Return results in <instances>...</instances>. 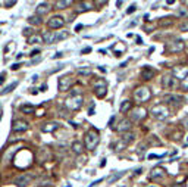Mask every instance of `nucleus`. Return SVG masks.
I'll return each mask as SVG.
<instances>
[{
	"instance_id": "nucleus-9",
	"label": "nucleus",
	"mask_w": 188,
	"mask_h": 187,
	"mask_svg": "<svg viewBox=\"0 0 188 187\" xmlns=\"http://www.w3.org/2000/svg\"><path fill=\"white\" fill-rule=\"evenodd\" d=\"M184 47H185V43H184L182 40H173V41H171V43L166 46V49L171 52V53H175V52H182V50H184Z\"/></svg>"
},
{
	"instance_id": "nucleus-24",
	"label": "nucleus",
	"mask_w": 188,
	"mask_h": 187,
	"mask_svg": "<svg viewBox=\"0 0 188 187\" xmlns=\"http://www.w3.org/2000/svg\"><path fill=\"white\" fill-rule=\"evenodd\" d=\"M131 102L129 100H123V102L120 103V108H119V111H120V114H126V112H129V109H131Z\"/></svg>"
},
{
	"instance_id": "nucleus-18",
	"label": "nucleus",
	"mask_w": 188,
	"mask_h": 187,
	"mask_svg": "<svg viewBox=\"0 0 188 187\" xmlns=\"http://www.w3.org/2000/svg\"><path fill=\"white\" fill-rule=\"evenodd\" d=\"M49 10H50V4H49V3H41V4H38V7L35 9L37 15H46Z\"/></svg>"
},
{
	"instance_id": "nucleus-48",
	"label": "nucleus",
	"mask_w": 188,
	"mask_h": 187,
	"mask_svg": "<svg viewBox=\"0 0 188 187\" xmlns=\"http://www.w3.org/2000/svg\"><path fill=\"white\" fill-rule=\"evenodd\" d=\"M62 56H63L62 53H56V55L53 56V59H57V58H62Z\"/></svg>"
},
{
	"instance_id": "nucleus-38",
	"label": "nucleus",
	"mask_w": 188,
	"mask_h": 187,
	"mask_svg": "<svg viewBox=\"0 0 188 187\" xmlns=\"http://www.w3.org/2000/svg\"><path fill=\"white\" fill-rule=\"evenodd\" d=\"M90 52H91V47H85V49L81 50V53H82V55H87V53H90Z\"/></svg>"
},
{
	"instance_id": "nucleus-46",
	"label": "nucleus",
	"mask_w": 188,
	"mask_h": 187,
	"mask_svg": "<svg viewBox=\"0 0 188 187\" xmlns=\"http://www.w3.org/2000/svg\"><path fill=\"white\" fill-rule=\"evenodd\" d=\"M80 30H82V24H78V25L75 27V31H80Z\"/></svg>"
},
{
	"instance_id": "nucleus-8",
	"label": "nucleus",
	"mask_w": 188,
	"mask_h": 187,
	"mask_svg": "<svg viewBox=\"0 0 188 187\" xmlns=\"http://www.w3.org/2000/svg\"><path fill=\"white\" fill-rule=\"evenodd\" d=\"M71 84H72V77H71V75H63V77H60L59 81H57V88H59L60 91H68Z\"/></svg>"
},
{
	"instance_id": "nucleus-10",
	"label": "nucleus",
	"mask_w": 188,
	"mask_h": 187,
	"mask_svg": "<svg viewBox=\"0 0 188 187\" xmlns=\"http://www.w3.org/2000/svg\"><path fill=\"white\" fill-rule=\"evenodd\" d=\"M27 130H28V122L27 121H22V119L13 121V124H12V131L13 133H24Z\"/></svg>"
},
{
	"instance_id": "nucleus-47",
	"label": "nucleus",
	"mask_w": 188,
	"mask_h": 187,
	"mask_svg": "<svg viewBox=\"0 0 188 187\" xmlns=\"http://www.w3.org/2000/svg\"><path fill=\"white\" fill-rule=\"evenodd\" d=\"M3 83H4V74H1V75H0V85L3 84Z\"/></svg>"
},
{
	"instance_id": "nucleus-50",
	"label": "nucleus",
	"mask_w": 188,
	"mask_h": 187,
	"mask_svg": "<svg viewBox=\"0 0 188 187\" xmlns=\"http://www.w3.org/2000/svg\"><path fill=\"white\" fill-rule=\"evenodd\" d=\"M137 44H143V40L140 37H137Z\"/></svg>"
},
{
	"instance_id": "nucleus-35",
	"label": "nucleus",
	"mask_w": 188,
	"mask_h": 187,
	"mask_svg": "<svg viewBox=\"0 0 188 187\" xmlns=\"http://www.w3.org/2000/svg\"><path fill=\"white\" fill-rule=\"evenodd\" d=\"M102 181H103V178H99V180H96V181H93V183H91V184H90V186H88V187L97 186V184H100V183H102Z\"/></svg>"
},
{
	"instance_id": "nucleus-32",
	"label": "nucleus",
	"mask_w": 188,
	"mask_h": 187,
	"mask_svg": "<svg viewBox=\"0 0 188 187\" xmlns=\"http://www.w3.org/2000/svg\"><path fill=\"white\" fill-rule=\"evenodd\" d=\"M22 35H28V38H30V35H34V30L31 27H27L22 30Z\"/></svg>"
},
{
	"instance_id": "nucleus-43",
	"label": "nucleus",
	"mask_w": 188,
	"mask_h": 187,
	"mask_svg": "<svg viewBox=\"0 0 188 187\" xmlns=\"http://www.w3.org/2000/svg\"><path fill=\"white\" fill-rule=\"evenodd\" d=\"M16 1H4V6H13Z\"/></svg>"
},
{
	"instance_id": "nucleus-42",
	"label": "nucleus",
	"mask_w": 188,
	"mask_h": 187,
	"mask_svg": "<svg viewBox=\"0 0 188 187\" xmlns=\"http://www.w3.org/2000/svg\"><path fill=\"white\" fill-rule=\"evenodd\" d=\"M40 61H41V58H34V59L31 61V64H38Z\"/></svg>"
},
{
	"instance_id": "nucleus-31",
	"label": "nucleus",
	"mask_w": 188,
	"mask_h": 187,
	"mask_svg": "<svg viewBox=\"0 0 188 187\" xmlns=\"http://www.w3.org/2000/svg\"><path fill=\"white\" fill-rule=\"evenodd\" d=\"M28 22H30V24H35V25H40L43 21H41V18L37 15V16H30L28 18Z\"/></svg>"
},
{
	"instance_id": "nucleus-7",
	"label": "nucleus",
	"mask_w": 188,
	"mask_h": 187,
	"mask_svg": "<svg viewBox=\"0 0 188 187\" xmlns=\"http://www.w3.org/2000/svg\"><path fill=\"white\" fill-rule=\"evenodd\" d=\"M33 175L31 174H28V172H24V174H21V175H18L16 178H15V184L19 187L22 186H28L31 181H33Z\"/></svg>"
},
{
	"instance_id": "nucleus-39",
	"label": "nucleus",
	"mask_w": 188,
	"mask_h": 187,
	"mask_svg": "<svg viewBox=\"0 0 188 187\" xmlns=\"http://www.w3.org/2000/svg\"><path fill=\"white\" fill-rule=\"evenodd\" d=\"M38 53H40V49H35V50H33L31 53H30V56H33V58H34L35 55H38Z\"/></svg>"
},
{
	"instance_id": "nucleus-21",
	"label": "nucleus",
	"mask_w": 188,
	"mask_h": 187,
	"mask_svg": "<svg viewBox=\"0 0 188 187\" xmlns=\"http://www.w3.org/2000/svg\"><path fill=\"white\" fill-rule=\"evenodd\" d=\"M19 109L22 114H27V115H31L35 112V106H33V105H22Z\"/></svg>"
},
{
	"instance_id": "nucleus-2",
	"label": "nucleus",
	"mask_w": 188,
	"mask_h": 187,
	"mask_svg": "<svg viewBox=\"0 0 188 187\" xmlns=\"http://www.w3.org/2000/svg\"><path fill=\"white\" fill-rule=\"evenodd\" d=\"M150 114H152V117L156 119H159V121H163V119H166L169 117V111H168V108H165L163 105H156L152 108V111H150Z\"/></svg>"
},
{
	"instance_id": "nucleus-56",
	"label": "nucleus",
	"mask_w": 188,
	"mask_h": 187,
	"mask_svg": "<svg viewBox=\"0 0 188 187\" xmlns=\"http://www.w3.org/2000/svg\"><path fill=\"white\" fill-rule=\"evenodd\" d=\"M187 141H188V138H187Z\"/></svg>"
},
{
	"instance_id": "nucleus-51",
	"label": "nucleus",
	"mask_w": 188,
	"mask_h": 187,
	"mask_svg": "<svg viewBox=\"0 0 188 187\" xmlns=\"http://www.w3.org/2000/svg\"><path fill=\"white\" fill-rule=\"evenodd\" d=\"M16 59H18V61H19V59H22V53H18V55H16Z\"/></svg>"
},
{
	"instance_id": "nucleus-57",
	"label": "nucleus",
	"mask_w": 188,
	"mask_h": 187,
	"mask_svg": "<svg viewBox=\"0 0 188 187\" xmlns=\"http://www.w3.org/2000/svg\"><path fill=\"white\" fill-rule=\"evenodd\" d=\"M150 187H153V186H150Z\"/></svg>"
},
{
	"instance_id": "nucleus-29",
	"label": "nucleus",
	"mask_w": 188,
	"mask_h": 187,
	"mask_svg": "<svg viewBox=\"0 0 188 187\" xmlns=\"http://www.w3.org/2000/svg\"><path fill=\"white\" fill-rule=\"evenodd\" d=\"M68 33L66 31H59V33H56V41H60V40H65V38H68Z\"/></svg>"
},
{
	"instance_id": "nucleus-30",
	"label": "nucleus",
	"mask_w": 188,
	"mask_h": 187,
	"mask_svg": "<svg viewBox=\"0 0 188 187\" xmlns=\"http://www.w3.org/2000/svg\"><path fill=\"white\" fill-rule=\"evenodd\" d=\"M80 6H81V10H90V9H93V3L91 1H84V3H80Z\"/></svg>"
},
{
	"instance_id": "nucleus-54",
	"label": "nucleus",
	"mask_w": 188,
	"mask_h": 187,
	"mask_svg": "<svg viewBox=\"0 0 188 187\" xmlns=\"http://www.w3.org/2000/svg\"><path fill=\"white\" fill-rule=\"evenodd\" d=\"M172 187H184L182 184H175V186H172Z\"/></svg>"
},
{
	"instance_id": "nucleus-20",
	"label": "nucleus",
	"mask_w": 188,
	"mask_h": 187,
	"mask_svg": "<svg viewBox=\"0 0 188 187\" xmlns=\"http://www.w3.org/2000/svg\"><path fill=\"white\" fill-rule=\"evenodd\" d=\"M120 140H122V141L128 146L129 143H132V141L135 140V134H134V133H129V131H128V133H123V136H122Z\"/></svg>"
},
{
	"instance_id": "nucleus-16",
	"label": "nucleus",
	"mask_w": 188,
	"mask_h": 187,
	"mask_svg": "<svg viewBox=\"0 0 188 187\" xmlns=\"http://www.w3.org/2000/svg\"><path fill=\"white\" fill-rule=\"evenodd\" d=\"M163 102H168V103H179V102H184V97L178 96V94H166L163 97Z\"/></svg>"
},
{
	"instance_id": "nucleus-14",
	"label": "nucleus",
	"mask_w": 188,
	"mask_h": 187,
	"mask_svg": "<svg viewBox=\"0 0 188 187\" xmlns=\"http://www.w3.org/2000/svg\"><path fill=\"white\" fill-rule=\"evenodd\" d=\"M146 109H143V108H135L131 114H129V117H131V119L132 121H141V119L146 117Z\"/></svg>"
},
{
	"instance_id": "nucleus-23",
	"label": "nucleus",
	"mask_w": 188,
	"mask_h": 187,
	"mask_svg": "<svg viewBox=\"0 0 188 187\" xmlns=\"http://www.w3.org/2000/svg\"><path fill=\"white\" fill-rule=\"evenodd\" d=\"M165 175V171L162 170V168H154L152 171V174H150V177L153 178V180H157V178H162Z\"/></svg>"
},
{
	"instance_id": "nucleus-4",
	"label": "nucleus",
	"mask_w": 188,
	"mask_h": 187,
	"mask_svg": "<svg viewBox=\"0 0 188 187\" xmlns=\"http://www.w3.org/2000/svg\"><path fill=\"white\" fill-rule=\"evenodd\" d=\"M94 93H96V96L99 99H103L106 96V93H107V84H106V81L103 78H97L94 81Z\"/></svg>"
},
{
	"instance_id": "nucleus-40",
	"label": "nucleus",
	"mask_w": 188,
	"mask_h": 187,
	"mask_svg": "<svg viewBox=\"0 0 188 187\" xmlns=\"http://www.w3.org/2000/svg\"><path fill=\"white\" fill-rule=\"evenodd\" d=\"M179 15H181V16H182V15H184V16H187L188 12L185 10V9H181V10H179Z\"/></svg>"
},
{
	"instance_id": "nucleus-44",
	"label": "nucleus",
	"mask_w": 188,
	"mask_h": 187,
	"mask_svg": "<svg viewBox=\"0 0 188 187\" xmlns=\"http://www.w3.org/2000/svg\"><path fill=\"white\" fill-rule=\"evenodd\" d=\"M94 112H96V111H94V108L91 106V108L88 109V115H94Z\"/></svg>"
},
{
	"instance_id": "nucleus-27",
	"label": "nucleus",
	"mask_w": 188,
	"mask_h": 187,
	"mask_svg": "<svg viewBox=\"0 0 188 187\" xmlns=\"http://www.w3.org/2000/svg\"><path fill=\"white\" fill-rule=\"evenodd\" d=\"M123 174H125V171H122V172H116V174H113V175H112V177H110V178H109L107 181H109V183L112 184V183L118 181V180H119V178L122 177V175H123Z\"/></svg>"
},
{
	"instance_id": "nucleus-33",
	"label": "nucleus",
	"mask_w": 188,
	"mask_h": 187,
	"mask_svg": "<svg viewBox=\"0 0 188 187\" xmlns=\"http://www.w3.org/2000/svg\"><path fill=\"white\" fill-rule=\"evenodd\" d=\"M135 10H137V6H135V4H131V6H129V7L126 9V13L129 15V13H134Z\"/></svg>"
},
{
	"instance_id": "nucleus-49",
	"label": "nucleus",
	"mask_w": 188,
	"mask_h": 187,
	"mask_svg": "<svg viewBox=\"0 0 188 187\" xmlns=\"http://www.w3.org/2000/svg\"><path fill=\"white\" fill-rule=\"evenodd\" d=\"M113 121H115V117H112V118H110V121H109V125H110V127H112V124H113Z\"/></svg>"
},
{
	"instance_id": "nucleus-53",
	"label": "nucleus",
	"mask_w": 188,
	"mask_h": 187,
	"mask_svg": "<svg viewBox=\"0 0 188 187\" xmlns=\"http://www.w3.org/2000/svg\"><path fill=\"white\" fill-rule=\"evenodd\" d=\"M37 80H38V75H34V77H33V81H34V83H35Z\"/></svg>"
},
{
	"instance_id": "nucleus-12",
	"label": "nucleus",
	"mask_w": 188,
	"mask_h": 187,
	"mask_svg": "<svg viewBox=\"0 0 188 187\" xmlns=\"http://www.w3.org/2000/svg\"><path fill=\"white\" fill-rule=\"evenodd\" d=\"M131 127H132V124H131L129 119H122V121H119V122L116 124L115 130L119 131V133H128V131L131 130Z\"/></svg>"
},
{
	"instance_id": "nucleus-17",
	"label": "nucleus",
	"mask_w": 188,
	"mask_h": 187,
	"mask_svg": "<svg viewBox=\"0 0 188 187\" xmlns=\"http://www.w3.org/2000/svg\"><path fill=\"white\" fill-rule=\"evenodd\" d=\"M59 128V124L57 122H47V124H43L41 125V130L44 131V133H53L54 130H57Z\"/></svg>"
},
{
	"instance_id": "nucleus-55",
	"label": "nucleus",
	"mask_w": 188,
	"mask_h": 187,
	"mask_svg": "<svg viewBox=\"0 0 188 187\" xmlns=\"http://www.w3.org/2000/svg\"><path fill=\"white\" fill-rule=\"evenodd\" d=\"M0 121H1V114H0Z\"/></svg>"
},
{
	"instance_id": "nucleus-15",
	"label": "nucleus",
	"mask_w": 188,
	"mask_h": 187,
	"mask_svg": "<svg viewBox=\"0 0 188 187\" xmlns=\"http://www.w3.org/2000/svg\"><path fill=\"white\" fill-rule=\"evenodd\" d=\"M41 37H43V41L47 44H53L56 41V33H53V31H46L41 34Z\"/></svg>"
},
{
	"instance_id": "nucleus-34",
	"label": "nucleus",
	"mask_w": 188,
	"mask_h": 187,
	"mask_svg": "<svg viewBox=\"0 0 188 187\" xmlns=\"http://www.w3.org/2000/svg\"><path fill=\"white\" fill-rule=\"evenodd\" d=\"M78 74H80V75H91V71H90V69H80Z\"/></svg>"
},
{
	"instance_id": "nucleus-11",
	"label": "nucleus",
	"mask_w": 188,
	"mask_h": 187,
	"mask_svg": "<svg viewBox=\"0 0 188 187\" xmlns=\"http://www.w3.org/2000/svg\"><path fill=\"white\" fill-rule=\"evenodd\" d=\"M162 85L166 88V90H172V88H175V85H176V78L171 75V74H168V75H165L163 78H162Z\"/></svg>"
},
{
	"instance_id": "nucleus-22",
	"label": "nucleus",
	"mask_w": 188,
	"mask_h": 187,
	"mask_svg": "<svg viewBox=\"0 0 188 187\" xmlns=\"http://www.w3.org/2000/svg\"><path fill=\"white\" fill-rule=\"evenodd\" d=\"M71 149H72V152H74V153L80 155V153H82L84 146H82V143H81V141H74V143H72V146H71Z\"/></svg>"
},
{
	"instance_id": "nucleus-45",
	"label": "nucleus",
	"mask_w": 188,
	"mask_h": 187,
	"mask_svg": "<svg viewBox=\"0 0 188 187\" xmlns=\"http://www.w3.org/2000/svg\"><path fill=\"white\" fill-rule=\"evenodd\" d=\"M46 90H47V84H43L40 87V91H46Z\"/></svg>"
},
{
	"instance_id": "nucleus-19",
	"label": "nucleus",
	"mask_w": 188,
	"mask_h": 187,
	"mask_svg": "<svg viewBox=\"0 0 188 187\" xmlns=\"http://www.w3.org/2000/svg\"><path fill=\"white\" fill-rule=\"evenodd\" d=\"M153 77H154V71L152 68L147 67V68H144L141 71V78H143V80H152Z\"/></svg>"
},
{
	"instance_id": "nucleus-26",
	"label": "nucleus",
	"mask_w": 188,
	"mask_h": 187,
	"mask_svg": "<svg viewBox=\"0 0 188 187\" xmlns=\"http://www.w3.org/2000/svg\"><path fill=\"white\" fill-rule=\"evenodd\" d=\"M72 1L69 0H63V1H56V9H66L68 6H71Z\"/></svg>"
},
{
	"instance_id": "nucleus-13",
	"label": "nucleus",
	"mask_w": 188,
	"mask_h": 187,
	"mask_svg": "<svg viewBox=\"0 0 188 187\" xmlns=\"http://www.w3.org/2000/svg\"><path fill=\"white\" fill-rule=\"evenodd\" d=\"M172 75L175 78H181V80H185L188 77V67H176L172 71Z\"/></svg>"
},
{
	"instance_id": "nucleus-3",
	"label": "nucleus",
	"mask_w": 188,
	"mask_h": 187,
	"mask_svg": "<svg viewBox=\"0 0 188 187\" xmlns=\"http://www.w3.org/2000/svg\"><path fill=\"white\" fill-rule=\"evenodd\" d=\"M82 103H84L82 96L80 94V96H71V97H68L65 105H66V108H68L69 111H78L82 106Z\"/></svg>"
},
{
	"instance_id": "nucleus-6",
	"label": "nucleus",
	"mask_w": 188,
	"mask_h": 187,
	"mask_svg": "<svg viewBox=\"0 0 188 187\" xmlns=\"http://www.w3.org/2000/svg\"><path fill=\"white\" fill-rule=\"evenodd\" d=\"M65 25V19L62 16H59V15H54V16H51L49 21H47V27L51 28V30H59V28H62Z\"/></svg>"
},
{
	"instance_id": "nucleus-1",
	"label": "nucleus",
	"mask_w": 188,
	"mask_h": 187,
	"mask_svg": "<svg viewBox=\"0 0 188 187\" xmlns=\"http://www.w3.org/2000/svg\"><path fill=\"white\" fill-rule=\"evenodd\" d=\"M100 143V136L96 130H90L84 137V146L88 150H94L97 147V144Z\"/></svg>"
},
{
	"instance_id": "nucleus-52",
	"label": "nucleus",
	"mask_w": 188,
	"mask_h": 187,
	"mask_svg": "<svg viewBox=\"0 0 188 187\" xmlns=\"http://www.w3.org/2000/svg\"><path fill=\"white\" fill-rule=\"evenodd\" d=\"M104 165H106V159H103V161H102V164H100V167H104Z\"/></svg>"
},
{
	"instance_id": "nucleus-25",
	"label": "nucleus",
	"mask_w": 188,
	"mask_h": 187,
	"mask_svg": "<svg viewBox=\"0 0 188 187\" xmlns=\"http://www.w3.org/2000/svg\"><path fill=\"white\" fill-rule=\"evenodd\" d=\"M28 43L30 44H38V43H44V41H43V37L40 34H34L28 38Z\"/></svg>"
},
{
	"instance_id": "nucleus-5",
	"label": "nucleus",
	"mask_w": 188,
	"mask_h": 187,
	"mask_svg": "<svg viewBox=\"0 0 188 187\" xmlns=\"http://www.w3.org/2000/svg\"><path fill=\"white\" fill-rule=\"evenodd\" d=\"M134 97H135L137 102H147L152 97V91L147 87H140L134 91Z\"/></svg>"
},
{
	"instance_id": "nucleus-36",
	"label": "nucleus",
	"mask_w": 188,
	"mask_h": 187,
	"mask_svg": "<svg viewBox=\"0 0 188 187\" xmlns=\"http://www.w3.org/2000/svg\"><path fill=\"white\" fill-rule=\"evenodd\" d=\"M181 31H188V22H184L181 25Z\"/></svg>"
},
{
	"instance_id": "nucleus-28",
	"label": "nucleus",
	"mask_w": 188,
	"mask_h": 187,
	"mask_svg": "<svg viewBox=\"0 0 188 187\" xmlns=\"http://www.w3.org/2000/svg\"><path fill=\"white\" fill-rule=\"evenodd\" d=\"M16 85H18V83H16V81H15L13 84L7 85V87H6L4 90H1V91H0V94H1V96H4V94H7V93H10V91H12V90H13V88H15Z\"/></svg>"
},
{
	"instance_id": "nucleus-37",
	"label": "nucleus",
	"mask_w": 188,
	"mask_h": 187,
	"mask_svg": "<svg viewBox=\"0 0 188 187\" xmlns=\"http://www.w3.org/2000/svg\"><path fill=\"white\" fill-rule=\"evenodd\" d=\"M19 67H21V64H13L10 68H12V71H18V69H19Z\"/></svg>"
},
{
	"instance_id": "nucleus-41",
	"label": "nucleus",
	"mask_w": 188,
	"mask_h": 187,
	"mask_svg": "<svg viewBox=\"0 0 188 187\" xmlns=\"http://www.w3.org/2000/svg\"><path fill=\"white\" fill-rule=\"evenodd\" d=\"M182 85H184V87H185V88L188 90V77L185 78V80H184V81H182Z\"/></svg>"
}]
</instances>
